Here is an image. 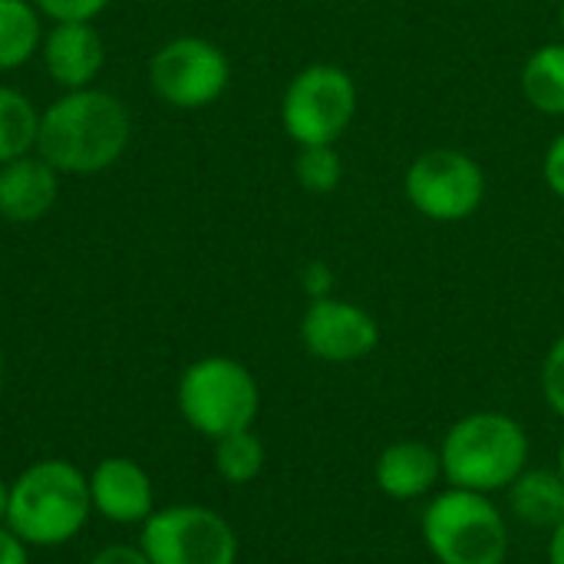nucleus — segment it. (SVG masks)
Returning <instances> with one entry per match:
<instances>
[{
  "label": "nucleus",
  "instance_id": "f257e3e1",
  "mask_svg": "<svg viewBox=\"0 0 564 564\" xmlns=\"http://www.w3.org/2000/svg\"><path fill=\"white\" fill-rule=\"evenodd\" d=\"M132 139L126 102L99 86L66 89L40 109L36 155L59 175H99L112 169Z\"/></svg>",
  "mask_w": 564,
  "mask_h": 564
},
{
  "label": "nucleus",
  "instance_id": "f03ea898",
  "mask_svg": "<svg viewBox=\"0 0 564 564\" xmlns=\"http://www.w3.org/2000/svg\"><path fill=\"white\" fill-rule=\"evenodd\" d=\"M532 443L525 426L499 410H476L459 416L443 443H440V459H443V479L456 489H473V492H506L512 479L529 466Z\"/></svg>",
  "mask_w": 564,
  "mask_h": 564
},
{
  "label": "nucleus",
  "instance_id": "7ed1b4c3",
  "mask_svg": "<svg viewBox=\"0 0 564 564\" xmlns=\"http://www.w3.org/2000/svg\"><path fill=\"white\" fill-rule=\"evenodd\" d=\"M89 512V479L66 459H43L10 486L7 529L26 545L56 549L83 532Z\"/></svg>",
  "mask_w": 564,
  "mask_h": 564
},
{
  "label": "nucleus",
  "instance_id": "20e7f679",
  "mask_svg": "<svg viewBox=\"0 0 564 564\" xmlns=\"http://www.w3.org/2000/svg\"><path fill=\"white\" fill-rule=\"evenodd\" d=\"M426 552L440 564H506L512 549L506 509L473 489L433 492L420 516Z\"/></svg>",
  "mask_w": 564,
  "mask_h": 564
},
{
  "label": "nucleus",
  "instance_id": "39448f33",
  "mask_svg": "<svg viewBox=\"0 0 564 564\" xmlns=\"http://www.w3.org/2000/svg\"><path fill=\"white\" fill-rule=\"evenodd\" d=\"M261 410L254 373L235 357H202L178 380V413L205 440L251 430Z\"/></svg>",
  "mask_w": 564,
  "mask_h": 564
},
{
  "label": "nucleus",
  "instance_id": "423d86ee",
  "mask_svg": "<svg viewBox=\"0 0 564 564\" xmlns=\"http://www.w3.org/2000/svg\"><path fill=\"white\" fill-rule=\"evenodd\" d=\"M357 119V83L337 63H311L281 96V126L294 145H337Z\"/></svg>",
  "mask_w": 564,
  "mask_h": 564
},
{
  "label": "nucleus",
  "instance_id": "0eeeda50",
  "mask_svg": "<svg viewBox=\"0 0 564 564\" xmlns=\"http://www.w3.org/2000/svg\"><path fill=\"white\" fill-rule=\"evenodd\" d=\"M403 195L426 221L456 225L482 208L486 169L463 149H426L410 162Z\"/></svg>",
  "mask_w": 564,
  "mask_h": 564
},
{
  "label": "nucleus",
  "instance_id": "6e6552de",
  "mask_svg": "<svg viewBox=\"0 0 564 564\" xmlns=\"http://www.w3.org/2000/svg\"><path fill=\"white\" fill-rule=\"evenodd\" d=\"M231 59L205 36H172L149 59V86L172 109H208L228 93Z\"/></svg>",
  "mask_w": 564,
  "mask_h": 564
},
{
  "label": "nucleus",
  "instance_id": "1a4fd4ad",
  "mask_svg": "<svg viewBox=\"0 0 564 564\" xmlns=\"http://www.w3.org/2000/svg\"><path fill=\"white\" fill-rule=\"evenodd\" d=\"M139 549L152 564H235L238 535L225 516L205 506L155 509L142 522Z\"/></svg>",
  "mask_w": 564,
  "mask_h": 564
},
{
  "label": "nucleus",
  "instance_id": "9d476101",
  "mask_svg": "<svg viewBox=\"0 0 564 564\" xmlns=\"http://www.w3.org/2000/svg\"><path fill=\"white\" fill-rule=\"evenodd\" d=\"M301 344L321 364H357L380 347V324L367 307L327 294L307 304Z\"/></svg>",
  "mask_w": 564,
  "mask_h": 564
},
{
  "label": "nucleus",
  "instance_id": "9b49d317",
  "mask_svg": "<svg viewBox=\"0 0 564 564\" xmlns=\"http://www.w3.org/2000/svg\"><path fill=\"white\" fill-rule=\"evenodd\" d=\"M40 59L50 79L63 89L96 86L106 66V40L93 23H50L40 43Z\"/></svg>",
  "mask_w": 564,
  "mask_h": 564
},
{
  "label": "nucleus",
  "instance_id": "f8f14e48",
  "mask_svg": "<svg viewBox=\"0 0 564 564\" xmlns=\"http://www.w3.org/2000/svg\"><path fill=\"white\" fill-rule=\"evenodd\" d=\"M89 502L116 525H142L155 512L152 479L139 463L109 456L89 473Z\"/></svg>",
  "mask_w": 564,
  "mask_h": 564
},
{
  "label": "nucleus",
  "instance_id": "ddd939ff",
  "mask_svg": "<svg viewBox=\"0 0 564 564\" xmlns=\"http://www.w3.org/2000/svg\"><path fill=\"white\" fill-rule=\"evenodd\" d=\"M373 482L393 502L430 499L443 482L440 446H430L423 440H397L383 446L373 463Z\"/></svg>",
  "mask_w": 564,
  "mask_h": 564
},
{
  "label": "nucleus",
  "instance_id": "4468645a",
  "mask_svg": "<svg viewBox=\"0 0 564 564\" xmlns=\"http://www.w3.org/2000/svg\"><path fill=\"white\" fill-rule=\"evenodd\" d=\"M59 198V172L26 152L13 162L0 165V218L13 225H33L53 212Z\"/></svg>",
  "mask_w": 564,
  "mask_h": 564
},
{
  "label": "nucleus",
  "instance_id": "2eb2a0df",
  "mask_svg": "<svg viewBox=\"0 0 564 564\" xmlns=\"http://www.w3.org/2000/svg\"><path fill=\"white\" fill-rule=\"evenodd\" d=\"M506 496V516L525 529H545L552 532L564 519V476L555 469H532L525 466Z\"/></svg>",
  "mask_w": 564,
  "mask_h": 564
},
{
  "label": "nucleus",
  "instance_id": "dca6fc26",
  "mask_svg": "<svg viewBox=\"0 0 564 564\" xmlns=\"http://www.w3.org/2000/svg\"><path fill=\"white\" fill-rule=\"evenodd\" d=\"M43 33V13L33 0H0V73L40 56Z\"/></svg>",
  "mask_w": 564,
  "mask_h": 564
},
{
  "label": "nucleus",
  "instance_id": "f3484780",
  "mask_svg": "<svg viewBox=\"0 0 564 564\" xmlns=\"http://www.w3.org/2000/svg\"><path fill=\"white\" fill-rule=\"evenodd\" d=\"M522 96L542 116H564V40L545 43L525 56Z\"/></svg>",
  "mask_w": 564,
  "mask_h": 564
},
{
  "label": "nucleus",
  "instance_id": "a211bd4d",
  "mask_svg": "<svg viewBox=\"0 0 564 564\" xmlns=\"http://www.w3.org/2000/svg\"><path fill=\"white\" fill-rule=\"evenodd\" d=\"M40 109L17 86L0 83V165L26 152H36Z\"/></svg>",
  "mask_w": 564,
  "mask_h": 564
},
{
  "label": "nucleus",
  "instance_id": "6ab92c4d",
  "mask_svg": "<svg viewBox=\"0 0 564 564\" xmlns=\"http://www.w3.org/2000/svg\"><path fill=\"white\" fill-rule=\"evenodd\" d=\"M264 459H268V453L254 430H241V433L215 440V469L231 486L254 482L264 469Z\"/></svg>",
  "mask_w": 564,
  "mask_h": 564
},
{
  "label": "nucleus",
  "instance_id": "aec40b11",
  "mask_svg": "<svg viewBox=\"0 0 564 564\" xmlns=\"http://www.w3.org/2000/svg\"><path fill=\"white\" fill-rule=\"evenodd\" d=\"M294 178L311 195H330L344 182V159L337 145H297Z\"/></svg>",
  "mask_w": 564,
  "mask_h": 564
},
{
  "label": "nucleus",
  "instance_id": "412c9836",
  "mask_svg": "<svg viewBox=\"0 0 564 564\" xmlns=\"http://www.w3.org/2000/svg\"><path fill=\"white\" fill-rule=\"evenodd\" d=\"M539 387H542V397L549 403V410L564 420V330L552 340L545 360H542V373H539Z\"/></svg>",
  "mask_w": 564,
  "mask_h": 564
},
{
  "label": "nucleus",
  "instance_id": "4be33fe9",
  "mask_svg": "<svg viewBox=\"0 0 564 564\" xmlns=\"http://www.w3.org/2000/svg\"><path fill=\"white\" fill-rule=\"evenodd\" d=\"M33 3L50 23H73V20L93 23L112 0H33Z\"/></svg>",
  "mask_w": 564,
  "mask_h": 564
},
{
  "label": "nucleus",
  "instance_id": "5701e85b",
  "mask_svg": "<svg viewBox=\"0 0 564 564\" xmlns=\"http://www.w3.org/2000/svg\"><path fill=\"white\" fill-rule=\"evenodd\" d=\"M542 175H545V185L555 198L564 202V132L552 139V145L545 149V159H542Z\"/></svg>",
  "mask_w": 564,
  "mask_h": 564
},
{
  "label": "nucleus",
  "instance_id": "b1692460",
  "mask_svg": "<svg viewBox=\"0 0 564 564\" xmlns=\"http://www.w3.org/2000/svg\"><path fill=\"white\" fill-rule=\"evenodd\" d=\"M89 564H152L145 558L142 549H129V545H109L102 552H96Z\"/></svg>",
  "mask_w": 564,
  "mask_h": 564
},
{
  "label": "nucleus",
  "instance_id": "393cba45",
  "mask_svg": "<svg viewBox=\"0 0 564 564\" xmlns=\"http://www.w3.org/2000/svg\"><path fill=\"white\" fill-rule=\"evenodd\" d=\"M0 564H30V558H26V542H20L3 525H0Z\"/></svg>",
  "mask_w": 564,
  "mask_h": 564
},
{
  "label": "nucleus",
  "instance_id": "a878e982",
  "mask_svg": "<svg viewBox=\"0 0 564 564\" xmlns=\"http://www.w3.org/2000/svg\"><path fill=\"white\" fill-rule=\"evenodd\" d=\"M307 291H311V301L314 297H327L330 294V271L327 268H321V264H314L311 271H307Z\"/></svg>",
  "mask_w": 564,
  "mask_h": 564
},
{
  "label": "nucleus",
  "instance_id": "bb28decb",
  "mask_svg": "<svg viewBox=\"0 0 564 564\" xmlns=\"http://www.w3.org/2000/svg\"><path fill=\"white\" fill-rule=\"evenodd\" d=\"M549 564H564V519L549 532Z\"/></svg>",
  "mask_w": 564,
  "mask_h": 564
},
{
  "label": "nucleus",
  "instance_id": "cd10ccee",
  "mask_svg": "<svg viewBox=\"0 0 564 564\" xmlns=\"http://www.w3.org/2000/svg\"><path fill=\"white\" fill-rule=\"evenodd\" d=\"M7 506H10V486L0 479V522H7Z\"/></svg>",
  "mask_w": 564,
  "mask_h": 564
},
{
  "label": "nucleus",
  "instance_id": "c85d7f7f",
  "mask_svg": "<svg viewBox=\"0 0 564 564\" xmlns=\"http://www.w3.org/2000/svg\"><path fill=\"white\" fill-rule=\"evenodd\" d=\"M558 473L564 476V443H562V449H558Z\"/></svg>",
  "mask_w": 564,
  "mask_h": 564
},
{
  "label": "nucleus",
  "instance_id": "c756f323",
  "mask_svg": "<svg viewBox=\"0 0 564 564\" xmlns=\"http://www.w3.org/2000/svg\"><path fill=\"white\" fill-rule=\"evenodd\" d=\"M558 23H562V33H564V0H562V10H558Z\"/></svg>",
  "mask_w": 564,
  "mask_h": 564
},
{
  "label": "nucleus",
  "instance_id": "7c9ffc66",
  "mask_svg": "<svg viewBox=\"0 0 564 564\" xmlns=\"http://www.w3.org/2000/svg\"><path fill=\"white\" fill-rule=\"evenodd\" d=\"M0 387H3V354H0Z\"/></svg>",
  "mask_w": 564,
  "mask_h": 564
}]
</instances>
